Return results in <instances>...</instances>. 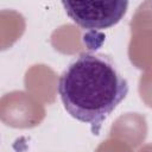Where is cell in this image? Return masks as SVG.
<instances>
[{
  "label": "cell",
  "mask_w": 152,
  "mask_h": 152,
  "mask_svg": "<svg viewBox=\"0 0 152 152\" xmlns=\"http://www.w3.org/2000/svg\"><path fill=\"white\" fill-rule=\"evenodd\" d=\"M57 90L65 110L89 124L97 135L104 120L126 97L128 83L109 56L83 52L61 74Z\"/></svg>",
  "instance_id": "6da1fadb"
},
{
  "label": "cell",
  "mask_w": 152,
  "mask_h": 152,
  "mask_svg": "<svg viewBox=\"0 0 152 152\" xmlns=\"http://www.w3.org/2000/svg\"><path fill=\"white\" fill-rule=\"evenodd\" d=\"M68 17L80 27L102 30L116 25L127 12V1H63Z\"/></svg>",
  "instance_id": "7a4b0ae2"
}]
</instances>
